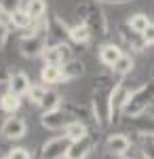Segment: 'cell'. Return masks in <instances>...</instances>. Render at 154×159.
Here are the masks:
<instances>
[{
	"instance_id": "obj_12",
	"label": "cell",
	"mask_w": 154,
	"mask_h": 159,
	"mask_svg": "<svg viewBox=\"0 0 154 159\" xmlns=\"http://www.w3.org/2000/svg\"><path fill=\"white\" fill-rule=\"evenodd\" d=\"M106 148L114 157H125L131 148V140L127 134H110L106 140Z\"/></svg>"
},
{
	"instance_id": "obj_26",
	"label": "cell",
	"mask_w": 154,
	"mask_h": 159,
	"mask_svg": "<svg viewBox=\"0 0 154 159\" xmlns=\"http://www.w3.org/2000/svg\"><path fill=\"white\" fill-rule=\"evenodd\" d=\"M139 148L143 159H154V136H139Z\"/></svg>"
},
{
	"instance_id": "obj_8",
	"label": "cell",
	"mask_w": 154,
	"mask_h": 159,
	"mask_svg": "<svg viewBox=\"0 0 154 159\" xmlns=\"http://www.w3.org/2000/svg\"><path fill=\"white\" fill-rule=\"evenodd\" d=\"M42 61L45 64H66L72 57V49L68 43H55V45H47L42 51Z\"/></svg>"
},
{
	"instance_id": "obj_29",
	"label": "cell",
	"mask_w": 154,
	"mask_h": 159,
	"mask_svg": "<svg viewBox=\"0 0 154 159\" xmlns=\"http://www.w3.org/2000/svg\"><path fill=\"white\" fill-rule=\"evenodd\" d=\"M9 30H11V25L6 19H0V51L6 47V40H9Z\"/></svg>"
},
{
	"instance_id": "obj_15",
	"label": "cell",
	"mask_w": 154,
	"mask_h": 159,
	"mask_svg": "<svg viewBox=\"0 0 154 159\" xmlns=\"http://www.w3.org/2000/svg\"><path fill=\"white\" fill-rule=\"evenodd\" d=\"M122 53H125V51L120 49L118 45H114V43H104V45L97 49V57H99V61H101L106 68H112Z\"/></svg>"
},
{
	"instance_id": "obj_23",
	"label": "cell",
	"mask_w": 154,
	"mask_h": 159,
	"mask_svg": "<svg viewBox=\"0 0 154 159\" xmlns=\"http://www.w3.org/2000/svg\"><path fill=\"white\" fill-rule=\"evenodd\" d=\"M63 134L68 136L70 140H80L83 136L89 134V125L84 121H78V119H72L68 125H66V129H63Z\"/></svg>"
},
{
	"instance_id": "obj_32",
	"label": "cell",
	"mask_w": 154,
	"mask_h": 159,
	"mask_svg": "<svg viewBox=\"0 0 154 159\" xmlns=\"http://www.w3.org/2000/svg\"><path fill=\"white\" fill-rule=\"evenodd\" d=\"M9 76H11V72H9L4 66H0V85H4V83L9 81Z\"/></svg>"
},
{
	"instance_id": "obj_10",
	"label": "cell",
	"mask_w": 154,
	"mask_h": 159,
	"mask_svg": "<svg viewBox=\"0 0 154 159\" xmlns=\"http://www.w3.org/2000/svg\"><path fill=\"white\" fill-rule=\"evenodd\" d=\"M93 148H95L93 136L87 134V136H83L80 140H72L70 151H68L66 159H87L91 153H93Z\"/></svg>"
},
{
	"instance_id": "obj_2",
	"label": "cell",
	"mask_w": 154,
	"mask_h": 159,
	"mask_svg": "<svg viewBox=\"0 0 154 159\" xmlns=\"http://www.w3.org/2000/svg\"><path fill=\"white\" fill-rule=\"evenodd\" d=\"M76 15H78V21H83L89 30L93 38H106L110 32V25H108V17L101 4L95 2V0H84L76 7Z\"/></svg>"
},
{
	"instance_id": "obj_33",
	"label": "cell",
	"mask_w": 154,
	"mask_h": 159,
	"mask_svg": "<svg viewBox=\"0 0 154 159\" xmlns=\"http://www.w3.org/2000/svg\"><path fill=\"white\" fill-rule=\"evenodd\" d=\"M0 19H6V21H9V15L2 11V7H0Z\"/></svg>"
},
{
	"instance_id": "obj_16",
	"label": "cell",
	"mask_w": 154,
	"mask_h": 159,
	"mask_svg": "<svg viewBox=\"0 0 154 159\" xmlns=\"http://www.w3.org/2000/svg\"><path fill=\"white\" fill-rule=\"evenodd\" d=\"M24 9H25V13L32 17L34 24L47 19V13H49L47 0H24Z\"/></svg>"
},
{
	"instance_id": "obj_14",
	"label": "cell",
	"mask_w": 154,
	"mask_h": 159,
	"mask_svg": "<svg viewBox=\"0 0 154 159\" xmlns=\"http://www.w3.org/2000/svg\"><path fill=\"white\" fill-rule=\"evenodd\" d=\"M68 38H70V43L74 45H89L91 40H93V34H91V30L83 24V21H76V24H68Z\"/></svg>"
},
{
	"instance_id": "obj_4",
	"label": "cell",
	"mask_w": 154,
	"mask_h": 159,
	"mask_svg": "<svg viewBox=\"0 0 154 159\" xmlns=\"http://www.w3.org/2000/svg\"><path fill=\"white\" fill-rule=\"evenodd\" d=\"M131 96V87L125 83V79H120L114 91H112V98H110V121L118 123L122 119V110H125V104Z\"/></svg>"
},
{
	"instance_id": "obj_1",
	"label": "cell",
	"mask_w": 154,
	"mask_h": 159,
	"mask_svg": "<svg viewBox=\"0 0 154 159\" xmlns=\"http://www.w3.org/2000/svg\"><path fill=\"white\" fill-rule=\"evenodd\" d=\"M120 79H116L114 74H97L93 81V91H91V110H93V119L97 127H108L112 125L110 121V98L112 91Z\"/></svg>"
},
{
	"instance_id": "obj_24",
	"label": "cell",
	"mask_w": 154,
	"mask_h": 159,
	"mask_svg": "<svg viewBox=\"0 0 154 159\" xmlns=\"http://www.w3.org/2000/svg\"><path fill=\"white\" fill-rule=\"evenodd\" d=\"M150 21H152V19H150L146 13H135V15H131L129 19H127V25H129L133 32H139V34H142L143 30L150 25Z\"/></svg>"
},
{
	"instance_id": "obj_3",
	"label": "cell",
	"mask_w": 154,
	"mask_h": 159,
	"mask_svg": "<svg viewBox=\"0 0 154 159\" xmlns=\"http://www.w3.org/2000/svg\"><path fill=\"white\" fill-rule=\"evenodd\" d=\"M154 106V79H148L139 87L131 89V96L125 104L122 117H137L148 112V108Z\"/></svg>"
},
{
	"instance_id": "obj_22",
	"label": "cell",
	"mask_w": 154,
	"mask_h": 159,
	"mask_svg": "<svg viewBox=\"0 0 154 159\" xmlns=\"http://www.w3.org/2000/svg\"><path fill=\"white\" fill-rule=\"evenodd\" d=\"M61 104H63V98H61V93L49 87V89H47V93L42 96V100H40V104H38V106L42 108V112H45V110H55V108H61Z\"/></svg>"
},
{
	"instance_id": "obj_11",
	"label": "cell",
	"mask_w": 154,
	"mask_h": 159,
	"mask_svg": "<svg viewBox=\"0 0 154 159\" xmlns=\"http://www.w3.org/2000/svg\"><path fill=\"white\" fill-rule=\"evenodd\" d=\"M122 119L137 136H154V117H146L143 112L137 117H122Z\"/></svg>"
},
{
	"instance_id": "obj_9",
	"label": "cell",
	"mask_w": 154,
	"mask_h": 159,
	"mask_svg": "<svg viewBox=\"0 0 154 159\" xmlns=\"http://www.w3.org/2000/svg\"><path fill=\"white\" fill-rule=\"evenodd\" d=\"M118 36H120V40H122V45H125L129 51H133V53H143L146 40H143V36L139 34V32H133L127 24H122L120 30H118Z\"/></svg>"
},
{
	"instance_id": "obj_27",
	"label": "cell",
	"mask_w": 154,
	"mask_h": 159,
	"mask_svg": "<svg viewBox=\"0 0 154 159\" xmlns=\"http://www.w3.org/2000/svg\"><path fill=\"white\" fill-rule=\"evenodd\" d=\"M2 159H34V157H32V153H30L28 148L15 147V148H11V151H6V155Z\"/></svg>"
},
{
	"instance_id": "obj_31",
	"label": "cell",
	"mask_w": 154,
	"mask_h": 159,
	"mask_svg": "<svg viewBox=\"0 0 154 159\" xmlns=\"http://www.w3.org/2000/svg\"><path fill=\"white\" fill-rule=\"evenodd\" d=\"M99 4H129V2H135V0H95Z\"/></svg>"
},
{
	"instance_id": "obj_6",
	"label": "cell",
	"mask_w": 154,
	"mask_h": 159,
	"mask_svg": "<svg viewBox=\"0 0 154 159\" xmlns=\"http://www.w3.org/2000/svg\"><path fill=\"white\" fill-rule=\"evenodd\" d=\"M28 132V123H25L24 117H19V115H6V119L2 121L0 125V136L4 138V140H21Z\"/></svg>"
},
{
	"instance_id": "obj_13",
	"label": "cell",
	"mask_w": 154,
	"mask_h": 159,
	"mask_svg": "<svg viewBox=\"0 0 154 159\" xmlns=\"http://www.w3.org/2000/svg\"><path fill=\"white\" fill-rule=\"evenodd\" d=\"M6 85H9V91L17 93L19 98H25V93H28V89L32 85V81H30V76H28L24 70H15V72H11Z\"/></svg>"
},
{
	"instance_id": "obj_18",
	"label": "cell",
	"mask_w": 154,
	"mask_h": 159,
	"mask_svg": "<svg viewBox=\"0 0 154 159\" xmlns=\"http://www.w3.org/2000/svg\"><path fill=\"white\" fill-rule=\"evenodd\" d=\"M61 68H63V81H66V83H68V81H76V79L84 76V72H87L84 61L76 60V57H70L66 64H61Z\"/></svg>"
},
{
	"instance_id": "obj_20",
	"label": "cell",
	"mask_w": 154,
	"mask_h": 159,
	"mask_svg": "<svg viewBox=\"0 0 154 159\" xmlns=\"http://www.w3.org/2000/svg\"><path fill=\"white\" fill-rule=\"evenodd\" d=\"M9 25L15 28V30H19V32H28V30L34 25V21H32V17L25 13V9L21 7V9H17V11H13L11 15H9Z\"/></svg>"
},
{
	"instance_id": "obj_28",
	"label": "cell",
	"mask_w": 154,
	"mask_h": 159,
	"mask_svg": "<svg viewBox=\"0 0 154 159\" xmlns=\"http://www.w3.org/2000/svg\"><path fill=\"white\" fill-rule=\"evenodd\" d=\"M0 7H2V11L6 13V15H11L13 11H17V9L24 7V0H0Z\"/></svg>"
},
{
	"instance_id": "obj_7",
	"label": "cell",
	"mask_w": 154,
	"mask_h": 159,
	"mask_svg": "<svg viewBox=\"0 0 154 159\" xmlns=\"http://www.w3.org/2000/svg\"><path fill=\"white\" fill-rule=\"evenodd\" d=\"M72 121V117L66 112L63 108H55V110H45L40 117V125L49 129V132H63L66 125Z\"/></svg>"
},
{
	"instance_id": "obj_19",
	"label": "cell",
	"mask_w": 154,
	"mask_h": 159,
	"mask_svg": "<svg viewBox=\"0 0 154 159\" xmlns=\"http://www.w3.org/2000/svg\"><path fill=\"white\" fill-rule=\"evenodd\" d=\"M133 68H135L133 55H131V53H122L118 60H116V64L110 68V72L114 74L116 79H125V76H129V74L133 72Z\"/></svg>"
},
{
	"instance_id": "obj_25",
	"label": "cell",
	"mask_w": 154,
	"mask_h": 159,
	"mask_svg": "<svg viewBox=\"0 0 154 159\" xmlns=\"http://www.w3.org/2000/svg\"><path fill=\"white\" fill-rule=\"evenodd\" d=\"M47 89H49V87L45 85V83H32L30 89H28V93H25V98L30 100L34 106H38V104H40V100H42V96L47 93Z\"/></svg>"
},
{
	"instance_id": "obj_21",
	"label": "cell",
	"mask_w": 154,
	"mask_h": 159,
	"mask_svg": "<svg viewBox=\"0 0 154 159\" xmlns=\"http://www.w3.org/2000/svg\"><path fill=\"white\" fill-rule=\"evenodd\" d=\"M21 108V98L17 96V93H13V91H4L2 96H0V110H4L6 115H17Z\"/></svg>"
},
{
	"instance_id": "obj_17",
	"label": "cell",
	"mask_w": 154,
	"mask_h": 159,
	"mask_svg": "<svg viewBox=\"0 0 154 159\" xmlns=\"http://www.w3.org/2000/svg\"><path fill=\"white\" fill-rule=\"evenodd\" d=\"M40 83H45L47 87L63 83V68L59 64H45L40 70Z\"/></svg>"
},
{
	"instance_id": "obj_5",
	"label": "cell",
	"mask_w": 154,
	"mask_h": 159,
	"mask_svg": "<svg viewBox=\"0 0 154 159\" xmlns=\"http://www.w3.org/2000/svg\"><path fill=\"white\" fill-rule=\"evenodd\" d=\"M72 140L68 136H55L40 147V159H66Z\"/></svg>"
},
{
	"instance_id": "obj_30",
	"label": "cell",
	"mask_w": 154,
	"mask_h": 159,
	"mask_svg": "<svg viewBox=\"0 0 154 159\" xmlns=\"http://www.w3.org/2000/svg\"><path fill=\"white\" fill-rule=\"evenodd\" d=\"M143 40H146V47H154V21H150V25L142 32Z\"/></svg>"
}]
</instances>
